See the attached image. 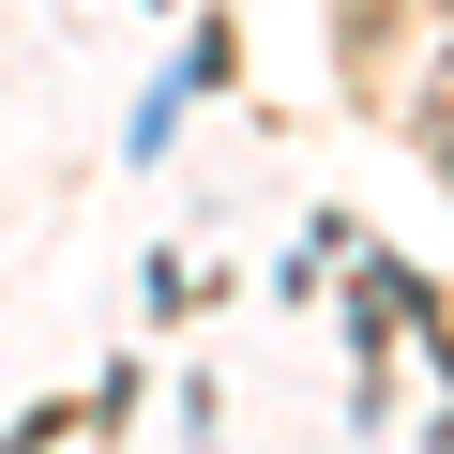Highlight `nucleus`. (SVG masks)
Returning <instances> with one entry per match:
<instances>
[{
    "mask_svg": "<svg viewBox=\"0 0 454 454\" xmlns=\"http://www.w3.org/2000/svg\"><path fill=\"white\" fill-rule=\"evenodd\" d=\"M409 16H424V0H333V61H348V76L379 91V46H394Z\"/></svg>",
    "mask_w": 454,
    "mask_h": 454,
    "instance_id": "obj_2",
    "label": "nucleus"
},
{
    "mask_svg": "<svg viewBox=\"0 0 454 454\" xmlns=\"http://www.w3.org/2000/svg\"><path fill=\"white\" fill-rule=\"evenodd\" d=\"M227 76H243V31L197 16V31H182V61H167V91L137 106V152H167V137H182V106H197V91H227Z\"/></svg>",
    "mask_w": 454,
    "mask_h": 454,
    "instance_id": "obj_1",
    "label": "nucleus"
},
{
    "mask_svg": "<svg viewBox=\"0 0 454 454\" xmlns=\"http://www.w3.org/2000/svg\"><path fill=\"white\" fill-rule=\"evenodd\" d=\"M424 16H454V0H424Z\"/></svg>",
    "mask_w": 454,
    "mask_h": 454,
    "instance_id": "obj_4",
    "label": "nucleus"
},
{
    "mask_svg": "<svg viewBox=\"0 0 454 454\" xmlns=\"http://www.w3.org/2000/svg\"><path fill=\"white\" fill-rule=\"evenodd\" d=\"M379 121H409V152L454 182V61H424V106H379Z\"/></svg>",
    "mask_w": 454,
    "mask_h": 454,
    "instance_id": "obj_3",
    "label": "nucleus"
}]
</instances>
